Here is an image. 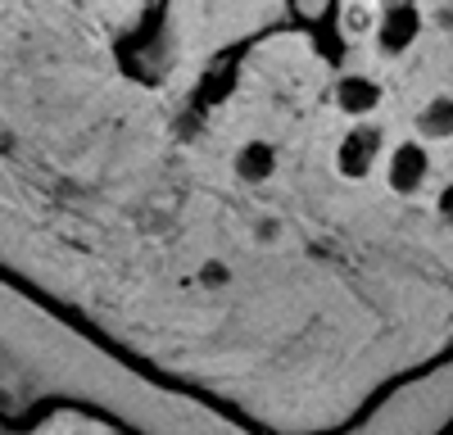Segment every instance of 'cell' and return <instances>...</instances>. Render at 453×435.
I'll list each match as a JSON object with an SVG mask.
<instances>
[{
    "mask_svg": "<svg viewBox=\"0 0 453 435\" xmlns=\"http://www.w3.org/2000/svg\"><path fill=\"white\" fill-rule=\"evenodd\" d=\"M426 172H431V150L422 141H399L390 150V159H386V187L408 200V195L422 191Z\"/></svg>",
    "mask_w": 453,
    "mask_h": 435,
    "instance_id": "1",
    "label": "cell"
},
{
    "mask_svg": "<svg viewBox=\"0 0 453 435\" xmlns=\"http://www.w3.org/2000/svg\"><path fill=\"white\" fill-rule=\"evenodd\" d=\"M381 132H376L372 123H358L345 141H340V150H335V172L345 177V181H363L372 168H376V159H381Z\"/></svg>",
    "mask_w": 453,
    "mask_h": 435,
    "instance_id": "2",
    "label": "cell"
},
{
    "mask_svg": "<svg viewBox=\"0 0 453 435\" xmlns=\"http://www.w3.org/2000/svg\"><path fill=\"white\" fill-rule=\"evenodd\" d=\"M372 36H376V50H381V55H403L422 36L418 5H390V10H381V23H376Z\"/></svg>",
    "mask_w": 453,
    "mask_h": 435,
    "instance_id": "3",
    "label": "cell"
},
{
    "mask_svg": "<svg viewBox=\"0 0 453 435\" xmlns=\"http://www.w3.org/2000/svg\"><path fill=\"white\" fill-rule=\"evenodd\" d=\"M335 104H340V114H349V118H372L376 109H381V82L367 78V72H345V78L335 82Z\"/></svg>",
    "mask_w": 453,
    "mask_h": 435,
    "instance_id": "4",
    "label": "cell"
},
{
    "mask_svg": "<svg viewBox=\"0 0 453 435\" xmlns=\"http://www.w3.org/2000/svg\"><path fill=\"white\" fill-rule=\"evenodd\" d=\"M277 172V150L268 141H245L236 150V177L250 181V187H258V181H268Z\"/></svg>",
    "mask_w": 453,
    "mask_h": 435,
    "instance_id": "5",
    "label": "cell"
},
{
    "mask_svg": "<svg viewBox=\"0 0 453 435\" xmlns=\"http://www.w3.org/2000/svg\"><path fill=\"white\" fill-rule=\"evenodd\" d=\"M286 5H290V14L304 23V27L326 32L331 19H335V5H340V0H286Z\"/></svg>",
    "mask_w": 453,
    "mask_h": 435,
    "instance_id": "6",
    "label": "cell"
},
{
    "mask_svg": "<svg viewBox=\"0 0 453 435\" xmlns=\"http://www.w3.org/2000/svg\"><path fill=\"white\" fill-rule=\"evenodd\" d=\"M435 213L444 218V223H453V181H449V187L435 195Z\"/></svg>",
    "mask_w": 453,
    "mask_h": 435,
    "instance_id": "7",
    "label": "cell"
}]
</instances>
